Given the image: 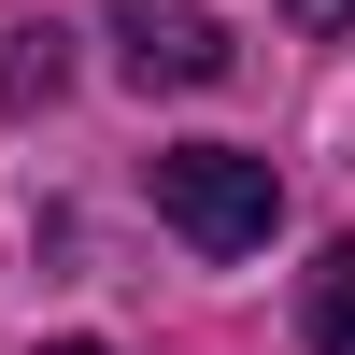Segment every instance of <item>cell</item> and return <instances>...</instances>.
Returning <instances> with one entry per match:
<instances>
[{
  "instance_id": "1",
  "label": "cell",
  "mask_w": 355,
  "mask_h": 355,
  "mask_svg": "<svg viewBox=\"0 0 355 355\" xmlns=\"http://www.w3.org/2000/svg\"><path fill=\"white\" fill-rule=\"evenodd\" d=\"M142 185H157V214L185 227L199 256H256V242L284 227V171H270V157H242V142H171Z\"/></svg>"
},
{
  "instance_id": "2",
  "label": "cell",
  "mask_w": 355,
  "mask_h": 355,
  "mask_svg": "<svg viewBox=\"0 0 355 355\" xmlns=\"http://www.w3.org/2000/svg\"><path fill=\"white\" fill-rule=\"evenodd\" d=\"M114 57H128V85H214L227 28L199 15V0H114Z\"/></svg>"
},
{
  "instance_id": "3",
  "label": "cell",
  "mask_w": 355,
  "mask_h": 355,
  "mask_svg": "<svg viewBox=\"0 0 355 355\" xmlns=\"http://www.w3.org/2000/svg\"><path fill=\"white\" fill-rule=\"evenodd\" d=\"M299 327H313V355H355V242H327V256H313V299H299Z\"/></svg>"
},
{
  "instance_id": "4",
  "label": "cell",
  "mask_w": 355,
  "mask_h": 355,
  "mask_svg": "<svg viewBox=\"0 0 355 355\" xmlns=\"http://www.w3.org/2000/svg\"><path fill=\"white\" fill-rule=\"evenodd\" d=\"M57 71H71V57H57V28H15V71H0V100H15V114H43V100H57Z\"/></svg>"
},
{
  "instance_id": "5",
  "label": "cell",
  "mask_w": 355,
  "mask_h": 355,
  "mask_svg": "<svg viewBox=\"0 0 355 355\" xmlns=\"http://www.w3.org/2000/svg\"><path fill=\"white\" fill-rule=\"evenodd\" d=\"M284 28H313V43H341V28H355V0H284Z\"/></svg>"
},
{
  "instance_id": "6",
  "label": "cell",
  "mask_w": 355,
  "mask_h": 355,
  "mask_svg": "<svg viewBox=\"0 0 355 355\" xmlns=\"http://www.w3.org/2000/svg\"><path fill=\"white\" fill-rule=\"evenodd\" d=\"M43 355H114V341H43Z\"/></svg>"
}]
</instances>
